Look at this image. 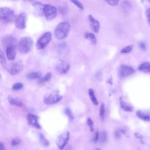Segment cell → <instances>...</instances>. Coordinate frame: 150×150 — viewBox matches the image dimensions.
<instances>
[{
    "instance_id": "obj_4",
    "label": "cell",
    "mask_w": 150,
    "mask_h": 150,
    "mask_svg": "<svg viewBox=\"0 0 150 150\" xmlns=\"http://www.w3.org/2000/svg\"><path fill=\"white\" fill-rule=\"evenodd\" d=\"M62 99V96L60 94L58 90H54L47 94L44 97V103L47 105L54 104Z\"/></svg>"
},
{
    "instance_id": "obj_25",
    "label": "cell",
    "mask_w": 150,
    "mask_h": 150,
    "mask_svg": "<svg viewBox=\"0 0 150 150\" xmlns=\"http://www.w3.org/2000/svg\"><path fill=\"white\" fill-rule=\"evenodd\" d=\"M51 76H52V74L50 73H47V74H46L44 76H43L42 77L40 78L38 82L40 84H43L47 81H48L50 78H51Z\"/></svg>"
},
{
    "instance_id": "obj_15",
    "label": "cell",
    "mask_w": 150,
    "mask_h": 150,
    "mask_svg": "<svg viewBox=\"0 0 150 150\" xmlns=\"http://www.w3.org/2000/svg\"><path fill=\"white\" fill-rule=\"evenodd\" d=\"M137 116L145 121H150V111H142L138 110L136 112Z\"/></svg>"
},
{
    "instance_id": "obj_3",
    "label": "cell",
    "mask_w": 150,
    "mask_h": 150,
    "mask_svg": "<svg viewBox=\"0 0 150 150\" xmlns=\"http://www.w3.org/2000/svg\"><path fill=\"white\" fill-rule=\"evenodd\" d=\"M33 40L28 36H23L20 39L18 43L19 52L23 54L28 53L33 46Z\"/></svg>"
},
{
    "instance_id": "obj_37",
    "label": "cell",
    "mask_w": 150,
    "mask_h": 150,
    "mask_svg": "<svg viewBox=\"0 0 150 150\" xmlns=\"http://www.w3.org/2000/svg\"><path fill=\"white\" fill-rule=\"evenodd\" d=\"M145 14H146V18H147L148 23H149V25H150V8H148V9L146 10V11H145Z\"/></svg>"
},
{
    "instance_id": "obj_14",
    "label": "cell",
    "mask_w": 150,
    "mask_h": 150,
    "mask_svg": "<svg viewBox=\"0 0 150 150\" xmlns=\"http://www.w3.org/2000/svg\"><path fill=\"white\" fill-rule=\"evenodd\" d=\"M88 19H89L90 24V26H91L92 29L95 32H98L100 30V23H99V22L97 20H96L91 15H88Z\"/></svg>"
},
{
    "instance_id": "obj_24",
    "label": "cell",
    "mask_w": 150,
    "mask_h": 150,
    "mask_svg": "<svg viewBox=\"0 0 150 150\" xmlns=\"http://www.w3.org/2000/svg\"><path fill=\"white\" fill-rule=\"evenodd\" d=\"M88 94H89V96H90V97L91 98V100L94 103V104L97 105L98 104V102L97 101V99L96 97L95 96V94H94V92L93 90V89L90 88L88 90Z\"/></svg>"
},
{
    "instance_id": "obj_31",
    "label": "cell",
    "mask_w": 150,
    "mask_h": 150,
    "mask_svg": "<svg viewBox=\"0 0 150 150\" xmlns=\"http://www.w3.org/2000/svg\"><path fill=\"white\" fill-rule=\"evenodd\" d=\"M107 134L105 131H103L101 134V135H100V141L101 142H104L107 141Z\"/></svg>"
},
{
    "instance_id": "obj_17",
    "label": "cell",
    "mask_w": 150,
    "mask_h": 150,
    "mask_svg": "<svg viewBox=\"0 0 150 150\" xmlns=\"http://www.w3.org/2000/svg\"><path fill=\"white\" fill-rule=\"evenodd\" d=\"M8 100L9 104L18 107H22V105H23L21 101L20 100H19L18 98H15V97H13L9 96L8 97Z\"/></svg>"
},
{
    "instance_id": "obj_1",
    "label": "cell",
    "mask_w": 150,
    "mask_h": 150,
    "mask_svg": "<svg viewBox=\"0 0 150 150\" xmlns=\"http://www.w3.org/2000/svg\"><path fill=\"white\" fill-rule=\"evenodd\" d=\"M70 25L67 22H62L56 26L54 30V36L57 39L62 40L66 38L70 32Z\"/></svg>"
},
{
    "instance_id": "obj_40",
    "label": "cell",
    "mask_w": 150,
    "mask_h": 150,
    "mask_svg": "<svg viewBox=\"0 0 150 150\" xmlns=\"http://www.w3.org/2000/svg\"><path fill=\"white\" fill-rule=\"evenodd\" d=\"M5 149V146L4 145L2 142H0V150H4Z\"/></svg>"
},
{
    "instance_id": "obj_41",
    "label": "cell",
    "mask_w": 150,
    "mask_h": 150,
    "mask_svg": "<svg viewBox=\"0 0 150 150\" xmlns=\"http://www.w3.org/2000/svg\"><path fill=\"white\" fill-rule=\"evenodd\" d=\"M145 44H144V43H141V48H142V49H143V48L144 49V48H145Z\"/></svg>"
},
{
    "instance_id": "obj_2",
    "label": "cell",
    "mask_w": 150,
    "mask_h": 150,
    "mask_svg": "<svg viewBox=\"0 0 150 150\" xmlns=\"http://www.w3.org/2000/svg\"><path fill=\"white\" fill-rule=\"evenodd\" d=\"M16 18L14 11L8 7L0 8V22L3 23H10L15 21Z\"/></svg>"
},
{
    "instance_id": "obj_8",
    "label": "cell",
    "mask_w": 150,
    "mask_h": 150,
    "mask_svg": "<svg viewBox=\"0 0 150 150\" xmlns=\"http://www.w3.org/2000/svg\"><path fill=\"white\" fill-rule=\"evenodd\" d=\"M69 132L68 131H65L62 133L57 138L56 140V144L57 147L60 149L62 150L66 145L67 143L69 140Z\"/></svg>"
},
{
    "instance_id": "obj_10",
    "label": "cell",
    "mask_w": 150,
    "mask_h": 150,
    "mask_svg": "<svg viewBox=\"0 0 150 150\" xmlns=\"http://www.w3.org/2000/svg\"><path fill=\"white\" fill-rule=\"evenodd\" d=\"M135 72V70L127 64H121L118 69V74L121 77H127Z\"/></svg>"
},
{
    "instance_id": "obj_30",
    "label": "cell",
    "mask_w": 150,
    "mask_h": 150,
    "mask_svg": "<svg viewBox=\"0 0 150 150\" xmlns=\"http://www.w3.org/2000/svg\"><path fill=\"white\" fill-rule=\"evenodd\" d=\"M87 125L89 127V128H90V130L91 132H93L94 131V124H93V122L92 121V120L90 118H88L87 119Z\"/></svg>"
},
{
    "instance_id": "obj_7",
    "label": "cell",
    "mask_w": 150,
    "mask_h": 150,
    "mask_svg": "<svg viewBox=\"0 0 150 150\" xmlns=\"http://www.w3.org/2000/svg\"><path fill=\"white\" fill-rule=\"evenodd\" d=\"M6 69L11 74L15 75L19 74L22 71L23 66L21 62L15 61L12 62L9 66H8Z\"/></svg>"
},
{
    "instance_id": "obj_35",
    "label": "cell",
    "mask_w": 150,
    "mask_h": 150,
    "mask_svg": "<svg viewBox=\"0 0 150 150\" xmlns=\"http://www.w3.org/2000/svg\"><path fill=\"white\" fill-rule=\"evenodd\" d=\"M71 2L73 3H74L78 8H79L80 9H83V4L80 2L79 1H71Z\"/></svg>"
},
{
    "instance_id": "obj_34",
    "label": "cell",
    "mask_w": 150,
    "mask_h": 150,
    "mask_svg": "<svg viewBox=\"0 0 150 150\" xmlns=\"http://www.w3.org/2000/svg\"><path fill=\"white\" fill-rule=\"evenodd\" d=\"M20 142V140L18 138H14L11 141V145L14 146L16 145H18Z\"/></svg>"
},
{
    "instance_id": "obj_20",
    "label": "cell",
    "mask_w": 150,
    "mask_h": 150,
    "mask_svg": "<svg viewBox=\"0 0 150 150\" xmlns=\"http://www.w3.org/2000/svg\"><path fill=\"white\" fill-rule=\"evenodd\" d=\"M84 37L86 39H88L93 44H96L97 39L95 35L93 33L90 32H86L84 35Z\"/></svg>"
},
{
    "instance_id": "obj_6",
    "label": "cell",
    "mask_w": 150,
    "mask_h": 150,
    "mask_svg": "<svg viewBox=\"0 0 150 150\" xmlns=\"http://www.w3.org/2000/svg\"><path fill=\"white\" fill-rule=\"evenodd\" d=\"M43 13L47 20L54 19L57 15V8L50 4H45L43 5Z\"/></svg>"
},
{
    "instance_id": "obj_36",
    "label": "cell",
    "mask_w": 150,
    "mask_h": 150,
    "mask_svg": "<svg viewBox=\"0 0 150 150\" xmlns=\"http://www.w3.org/2000/svg\"><path fill=\"white\" fill-rule=\"evenodd\" d=\"M99 139V134L98 132H96L94 136H93V141L94 142V143H96L97 142V141Z\"/></svg>"
},
{
    "instance_id": "obj_29",
    "label": "cell",
    "mask_w": 150,
    "mask_h": 150,
    "mask_svg": "<svg viewBox=\"0 0 150 150\" xmlns=\"http://www.w3.org/2000/svg\"><path fill=\"white\" fill-rule=\"evenodd\" d=\"M132 49V45H128L127 46L125 47H124V48H122L121 50V53H128L129 52H131Z\"/></svg>"
},
{
    "instance_id": "obj_18",
    "label": "cell",
    "mask_w": 150,
    "mask_h": 150,
    "mask_svg": "<svg viewBox=\"0 0 150 150\" xmlns=\"http://www.w3.org/2000/svg\"><path fill=\"white\" fill-rule=\"evenodd\" d=\"M138 70L144 72L150 73V62H143L138 66Z\"/></svg>"
},
{
    "instance_id": "obj_23",
    "label": "cell",
    "mask_w": 150,
    "mask_h": 150,
    "mask_svg": "<svg viewBox=\"0 0 150 150\" xmlns=\"http://www.w3.org/2000/svg\"><path fill=\"white\" fill-rule=\"evenodd\" d=\"M33 6L36 9V10L38 11V13L42 14L43 13V5L42 3L39 2H36L33 4Z\"/></svg>"
},
{
    "instance_id": "obj_43",
    "label": "cell",
    "mask_w": 150,
    "mask_h": 150,
    "mask_svg": "<svg viewBox=\"0 0 150 150\" xmlns=\"http://www.w3.org/2000/svg\"><path fill=\"white\" fill-rule=\"evenodd\" d=\"M0 77H1V74H0Z\"/></svg>"
},
{
    "instance_id": "obj_9",
    "label": "cell",
    "mask_w": 150,
    "mask_h": 150,
    "mask_svg": "<svg viewBox=\"0 0 150 150\" xmlns=\"http://www.w3.org/2000/svg\"><path fill=\"white\" fill-rule=\"evenodd\" d=\"M26 15L25 12L20 13L16 16L15 19V25L18 29H23L26 27Z\"/></svg>"
},
{
    "instance_id": "obj_38",
    "label": "cell",
    "mask_w": 150,
    "mask_h": 150,
    "mask_svg": "<svg viewBox=\"0 0 150 150\" xmlns=\"http://www.w3.org/2000/svg\"><path fill=\"white\" fill-rule=\"evenodd\" d=\"M107 3H108L109 5H112V6H115L118 4L119 2L118 1H106Z\"/></svg>"
},
{
    "instance_id": "obj_39",
    "label": "cell",
    "mask_w": 150,
    "mask_h": 150,
    "mask_svg": "<svg viewBox=\"0 0 150 150\" xmlns=\"http://www.w3.org/2000/svg\"><path fill=\"white\" fill-rule=\"evenodd\" d=\"M135 136H136V137H137V138H139V139L141 140V142H142V140H143V137H142L141 134H138V133H136V134H135Z\"/></svg>"
},
{
    "instance_id": "obj_13",
    "label": "cell",
    "mask_w": 150,
    "mask_h": 150,
    "mask_svg": "<svg viewBox=\"0 0 150 150\" xmlns=\"http://www.w3.org/2000/svg\"><path fill=\"white\" fill-rule=\"evenodd\" d=\"M2 45L5 48L9 47H16L17 46V41L16 39L14 37H12L11 36H8L6 37H5L2 39Z\"/></svg>"
},
{
    "instance_id": "obj_28",
    "label": "cell",
    "mask_w": 150,
    "mask_h": 150,
    "mask_svg": "<svg viewBox=\"0 0 150 150\" xmlns=\"http://www.w3.org/2000/svg\"><path fill=\"white\" fill-rule=\"evenodd\" d=\"M23 87V84L22 83H16L12 86V88L13 90H19L21 89Z\"/></svg>"
},
{
    "instance_id": "obj_5",
    "label": "cell",
    "mask_w": 150,
    "mask_h": 150,
    "mask_svg": "<svg viewBox=\"0 0 150 150\" xmlns=\"http://www.w3.org/2000/svg\"><path fill=\"white\" fill-rule=\"evenodd\" d=\"M52 39V33L50 32H47L41 35L36 42L37 49L41 50L44 49L50 42Z\"/></svg>"
},
{
    "instance_id": "obj_21",
    "label": "cell",
    "mask_w": 150,
    "mask_h": 150,
    "mask_svg": "<svg viewBox=\"0 0 150 150\" xmlns=\"http://www.w3.org/2000/svg\"><path fill=\"white\" fill-rule=\"evenodd\" d=\"M42 74V73L41 71H38L31 72L28 74L27 77L30 79H39L41 77Z\"/></svg>"
},
{
    "instance_id": "obj_32",
    "label": "cell",
    "mask_w": 150,
    "mask_h": 150,
    "mask_svg": "<svg viewBox=\"0 0 150 150\" xmlns=\"http://www.w3.org/2000/svg\"><path fill=\"white\" fill-rule=\"evenodd\" d=\"M65 112H66V114H67V115L68 116V117L69 118V119H70V120H73V115H72V113H71V110H70L69 108H66L65 109Z\"/></svg>"
},
{
    "instance_id": "obj_22",
    "label": "cell",
    "mask_w": 150,
    "mask_h": 150,
    "mask_svg": "<svg viewBox=\"0 0 150 150\" xmlns=\"http://www.w3.org/2000/svg\"><path fill=\"white\" fill-rule=\"evenodd\" d=\"M0 63L3 66L4 68L7 69L8 64L6 62V60L5 56V54L3 52V51L0 49Z\"/></svg>"
},
{
    "instance_id": "obj_12",
    "label": "cell",
    "mask_w": 150,
    "mask_h": 150,
    "mask_svg": "<svg viewBox=\"0 0 150 150\" xmlns=\"http://www.w3.org/2000/svg\"><path fill=\"white\" fill-rule=\"evenodd\" d=\"M27 121L30 126L36 129H40L42 127L38 122V119L36 116L32 114H28L26 115Z\"/></svg>"
},
{
    "instance_id": "obj_19",
    "label": "cell",
    "mask_w": 150,
    "mask_h": 150,
    "mask_svg": "<svg viewBox=\"0 0 150 150\" xmlns=\"http://www.w3.org/2000/svg\"><path fill=\"white\" fill-rule=\"evenodd\" d=\"M120 106L121 107V108L125 111H129L131 112L132 111V107L130 105H129L128 104H127V103H125L122 98H120Z\"/></svg>"
},
{
    "instance_id": "obj_16",
    "label": "cell",
    "mask_w": 150,
    "mask_h": 150,
    "mask_svg": "<svg viewBox=\"0 0 150 150\" xmlns=\"http://www.w3.org/2000/svg\"><path fill=\"white\" fill-rule=\"evenodd\" d=\"M6 54L8 59L9 60L12 61L15 59L16 55V47H9L6 49Z\"/></svg>"
},
{
    "instance_id": "obj_33",
    "label": "cell",
    "mask_w": 150,
    "mask_h": 150,
    "mask_svg": "<svg viewBox=\"0 0 150 150\" xmlns=\"http://www.w3.org/2000/svg\"><path fill=\"white\" fill-rule=\"evenodd\" d=\"M125 132L124 131V130H122V129H120V130H118L115 132V137L117 138H119L121 137V135L122 134H124Z\"/></svg>"
},
{
    "instance_id": "obj_27",
    "label": "cell",
    "mask_w": 150,
    "mask_h": 150,
    "mask_svg": "<svg viewBox=\"0 0 150 150\" xmlns=\"http://www.w3.org/2000/svg\"><path fill=\"white\" fill-rule=\"evenodd\" d=\"M104 116H105V105H104V104L103 103L101 104L100 108V118L102 120H104Z\"/></svg>"
},
{
    "instance_id": "obj_42",
    "label": "cell",
    "mask_w": 150,
    "mask_h": 150,
    "mask_svg": "<svg viewBox=\"0 0 150 150\" xmlns=\"http://www.w3.org/2000/svg\"><path fill=\"white\" fill-rule=\"evenodd\" d=\"M95 150H100V149H95Z\"/></svg>"
},
{
    "instance_id": "obj_11",
    "label": "cell",
    "mask_w": 150,
    "mask_h": 150,
    "mask_svg": "<svg viewBox=\"0 0 150 150\" xmlns=\"http://www.w3.org/2000/svg\"><path fill=\"white\" fill-rule=\"evenodd\" d=\"M56 70L60 74L66 73L69 69L70 64L66 61L60 59L56 64Z\"/></svg>"
},
{
    "instance_id": "obj_26",
    "label": "cell",
    "mask_w": 150,
    "mask_h": 150,
    "mask_svg": "<svg viewBox=\"0 0 150 150\" xmlns=\"http://www.w3.org/2000/svg\"><path fill=\"white\" fill-rule=\"evenodd\" d=\"M39 139H40V142L44 146H48L49 145V141H47V139L45 137V136L43 134H39Z\"/></svg>"
}]
</instances>
